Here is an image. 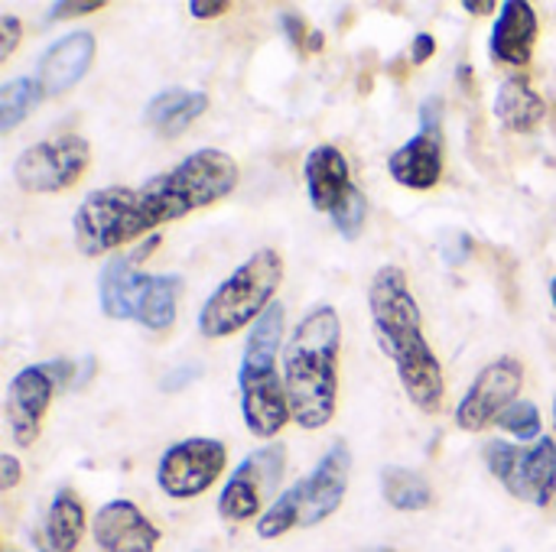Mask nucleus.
Here are the masks:
<instances>
[{"label": "nucleus", "mask_w": 556, "mask_h": 552, "mask_svg": "<svg viewBox=\"0 0 556 552\" xmlns=\"http://www.w3.org/2000/svg\"><path fill=\"white\" fill-rule=\"evenodd\" d=\"M23 36V23L13 13H0V62H7Z\"/></svg>", "instance_id": "nucleus-26"}, {"label": "nucleus", "mask_w": 556, "mask_h": 552, "mask_svg": "<svg viewBox=\"0 0 556 552\" xmlns=\"http://www.w3.org/2000/svg\"><path fill=\"white\" fill-rule=\"evenodd\" d=\"M283 342V306L274 303L254 325L241 351L238 368V394H241V416L251 436L274 439L293 420L283 374L277 371V355Z\"/></svg>", "instance_id": "nucleus-5"}, {"label": "nucleus", "mask_w": 556, "mask_h": 552, "mask_svg": "<svg viewBox=\"0 0 556 552\" xmlns=\"http://www.w3.org/2000/svg\"><path fill=\"white\" fill-rule=\"evenodd\" d=\"M42 88L36 78H10L0 88V133H10L20 120H26V114L42 101Z\"/></svg>", "instance_id": "nucleus-23"}, {"label": "nucleus", "mask_w": 556, "mask_h": 552, "mask_svg": "<svg viewBox=\"0 0 556 552\" xmlns=\"http://www.w3.org/2000/svg\"><path fill=\"white\" fill-rule=\"evenodd\" d=\"M94 62V36L88 29H75L62 39H55L42 55H39V65H36V81L42 88V94L49 98H59L65 94L68 88H75L85 72L91 68Z\"/></svg>", "instance_id": "nucleus-17"}, {"label": "nucleus", "mask_w": 556, "mask_h": 552, "mask_svg": "<svg viewBox=\"0 0 556 552\" xmlns=\"http://www.w3.org/2000/svg\"><path fill=\"white\" fill-rule=\"evenodd\" d=\"M238 163L222 150H195L182 163L156 172L137 189L108 185L81 198L72 231L75 247L85 257L111 254L169 221H179L199 208L218 205L238 189Z\"/></svg>", "instance_id": "nucleus-1"}, {"label": "nucleus", "mask_w": 556, "mask_h": 552, "mask_svg": "<svg viewBox=\"0 0 556 552\" xmlns=\"http://www.w3.org/2000/svg\"><path fill=\"white\" fill-rule=\"evenodd\" d=\"M46 543L52 552H75L85 534V508L72 491H59L46 511Z\"/></svg>", "instance_id": "nucleus-21"}, {"label": "nucleus", "mask_w": 556, "mask_h": 552, "mask_svg": "<svg viewBox=\"0 0 556 552\" xmlns=\"http://www.w3.org/2000/svg\"><path fill=\"white\" fill-rule=\"evenodd\" d=\"M52 394H55V381L46 371V364H33L23 368L10 387H7V400H3V416H7V429L10 439L20 449H29L46 423V413L52 407Z\"/></svg>", "instance_id": "nucleus-15"}, {"label": "nucleus", "mask_w": 556, "mask_h": 552, "mask_svg": "<svg viewBox=\"0 0 556 552\" xmlns=\"http://www.w3.org/2000/svg\"><path fill=\"white\" fill-rule=\"evenodd\" d=\"M378 552H391V550H378Z\"/></svg>", "instance_id": "nucleus-35"}, {"label": "nucleus", "mask_w": 556, "mask_h": 552, "mask_svg": "<svg viewBox=\"0 0 556 552\" xmlns=\"http://www.w3.org/2000/svg\"><path fill=\"white\" fill-rule=\"evenodd\" d=\"M495 426L505 429V433H511V436L521 439V442H538V439H541V410H538L531 400H518V403H511V407L498 416Z\"/></svg>", "instance_id": "nucleus-24"}, {"label": "nucleus", "mask_w": 556, "mask_h": 552, "mask_svg": "<svg viewBox=\"0 0 556 552\" xmlns=\"http://www.w3.org/2000/svg\"><path fill=\"white\" fill-rule=\"evenodd\" d=\"M7 552H13V550H7Z\"/></svg>", "instance_id": "nucleus-36"}, {"label": "nucleus", "mask_w": 556, "mask_h": 552, "mask_svg": "<svg viewBox=\"0 0 556 552\" xmlns=\"http://www.w3.org/2000/svg\"><path fill=\"white\" fill-rule=\"evenodd\" d=\"M208 111V94L205 91H182V88H166L160 91L147 111L143 120L147 127H153L163 137H179L195 117H202Z\"/></svg>", "instance_id": "nucleus-20"}, {"label": "nucleus", "mask_w": 556, "mask_h": 552, "mask_svg": "<svg viewBox=\"0 0 556 552\" xmlns=\"http://www.w3.org/2000/svg\"><path fill=\"white\" fill-rule=\"evenodd\" d=\"M228 10H231L228 0H192V3H189V13H192L195 20H218V16H225Z\"/></svg>", "instance_id": "nucleus-27"}, {"label": "nucleus", "mask_w": 556, "mask_h": 552, "mask_svg": "<svg viewBox=\"0 0 556 552\" xmlns=\"http://www.w3.org/2000/svg\"><path fill=\"white\" fill-rule=\"evenodd\" d=\"M160 234L147 238L137 251L117 254L104 264L98 277V299L101 312L114 322H140L150 332H166L176 322L179 296L186 290L182 277L163 273L150 277L140 270V264L156 251Z\"/></svg>", "instance_id": "nucleus-4"}, {"label": "nucleus", "mask_w": 556, "mask_h": 552, "mask_svg": "<svg viewBox=\"0 0 556 552\" xmlns=\"http://www.w3.org/2000/svg\"><path fill=\"white\" fill-rule=\"evenodd\" d=\"M283 462H287V452L283 446H267L254 455H248L238 472L231 475V482L225 485L222 498H218V514L228 521V524H244L251 517L261 514V501L264 495L280 482L283 475Z\"/></svg>", "instance_id": "nucleus-14"}, {"label": "nucleus", "mask_w": 556, "mask_h": 552, "mask_svg": "<svg viewBox=\"0 0 556 552\" xmlns=\"http://www.w3.org/2000/svg\"><path fill=\"white\" fill-rule=\"evenodd\" d=\"M91 537L104 552H156L160 547V530L134 501H108L91 521Z\"/></svg>", "instance_id": "nucleus-16"}, {"label": "nucleus", "mask_w": 556, "mask_h": 552, "mask_svg": "<svg viewBox=\"0 0 556 552\" xmlns=\"http://www.w3.org/2000/svg\"><path fill=\"white\" fill-rule=\"evenodd\" d=\"M228 452L218 439H182L169 446L156 465V485L173 501L205 495L225 472Z\"/></svg>", "instance_id": "nucleus-11"}, {"label": "nucleus", "mask_w": 556, "mask_h": 552, "mask_svg": "<svg viewBox=\"0 0 556 552\" xmlns=\"http://www.w3.org/2000/svg\"><path fill=\"white\" fill-rule=\"evenodd\" d=\"M554 429H556V397H554Z\"/></svg>", "instance_id": "nucleus-34"}, {"label": "nucleus", "mask_w": 556, "mask_h": 552, "mask_svg": "<svg viewBox=\"0 0 556 552\" xmlns=\"http://www.w3.org/2000/svg\"><path fill=\"white\" fill-rule=\"evenodd\" d=\"M20 475H23L20 462L13 455H0V488L3 491H13L20 485Z\"/></svg>", "instance_id": "nucleus-28"}, {"label": "nucleus", "mask_w": 556, "mask_h": 552, "mask_svg": "<svg viewBox=\"0 0 556 552\" xmlns=\"http://www.w3.org/2000/svg\"><path fill=\"white\" fill-rule=\"evenodd\" d=\"M437 52V39L430 36V33H420L417 39H414V49H410V62L414 65H424L430 55Z\"/></svg>", "instance_id": "nucleus-29"}, {"label": "nucleus", "mask_w": 556, "mask_h": 552, "mask_svg": "<svg viewBox=\"0 0 556 552\" xmlns=\"http://www.w3.org/2000/svg\"><path fill=\"white\" fill-rule=\"evenodd\" d=\"M283 29H287V36H290V42H296V46H306V23H303V16L300 13H283Z\"/></svg>", "instance_id": "nucleus-30"}, {"label": "nucleus", "mask_w": 556, "mask_h": 552, "mask_svg": "<svg viewBox=\"0 0 556 552\" xmlns=\"http://www.w3.org/2000/svg\"><path fill=\"white\" fill-rule=\"evenodd\" d=\"M349 475H352V452L349 442L339 439L329 446L323 462L293 488H287L257 521V537L261 540H277L290 534L293 527H316L329 521L349 491Z\"/></svg>", "instance_id": "nucleus-7"}, {"label": "nucleus", "mask_w": 556, "mask_h": 552, "mask_svg": "<svg viewBox=\"0 0 556 552\" xmlns=\"http://www.w3.org/2000/svg\"><path fill=\"white\" fill-rule=\"evenodd\" d=\"M371 325L381 351L391 358L407 400L424 413H440L446 374L424 335V312L401 267H381L368 286Z\"/></svg>", "instance_id": "nucleus-2"}, {"label": "nucleus", "mask_w": 556, "mask_h": 552, "mask_svg": "<svg viewBox=\"0 0 556 552\" xmlns=\"http://www.w3.org/2000/svg\"><path fill=\"white\" fill-rule=\"evenodd\" d=\"M551 299H554V309H556V277L551 280Z\"/></svg>", "instance_id": "nucleus-33"}, {"label": "nucleus", "mask_w": 556, "mask_h": 552, "mask_svg": "<svg viewBox=\"0 0 556 552\" xmlns=\"http://www.w3.org/2000/svg\"><path fill=\"white\" fill-rule=\"evenodd\" d=\"M381 495L394 511H404V514L427 511L433 501V488L427 485V478L410 468H397V465L381 472Z\"/></svg>", "instance_id": "nucleus-22"}, {"label": "nucleus", "mask_w": 556, "mask_h": 552, "mask_svg": "<svg viewBox=\"0 0 556 552\" xmlns=\"http://www.w3.org/2000/svg\"><path fill=\"white\" fill-rule=\"evenodd\" d=\"M495 117L511 133H531L547 117V101L534 91V85L525 75H511L502 81L495 94Z\"/></svg>", "instance_id": "nucleus-19"}, {"label": "nucleus", "mask_w": 556, "mask_h": 552, "mask_svg": "<svg viewBox=\"0 0 556 552\" xmlns=\"http://www.w3.org/2000/svg\"><path fill=\"white\" fill-rule=\"evenodd\" d=\"M463 10H466L469 16H489V13H495V3H492V0H466Z\"/></svg>", "instance_id": "nucleus-31"}, {"label": "nucleus", "mask_w": 556, "mask_h": 552, "mask_svg": "<svg viewBox=\"0 0 556 552\" xmlns=\"http://www.w3.org/2000/svg\"><path fill=\"white\" fill-rule=\"evenodd\" d=\"M303 176H306L309 205L329 215L342 238L355 241L365 228L368 202H365V192L352 182L345 153L329 143L313 146L303 159Z\"/></svg>", "instance_id": "nucleus-8"}, {"label": "nucleus", "mask_w": 556, "mask_h": 552, "mask_svg": "<svg viewBox=\"0 0 556 552\" xmlns=\"http://www.w3.org/2000/svg\"><path fill=\"white\" fill-rule=\"evenodd\" d=\"M283 257L274 247L254 251L199 309V335L202 338H228L248 325H254L270 306L283 283Z\"/></svg>", "instance_id": "nucleus-6"}, {"label": "nucleus", "mask_w": 556, "mask_h": 552, "mask_svg": "<svg viewBox=\"0 0 556 552\" xmlns=\"http://www.w3.org/2000/svg\"><path fill=\"white\" fill-rule=\"evenodd\" d=\"M342 319L332 306H316L300 319L283 345V387L293 423L306 433L323 429L339 410Z\"/></svg>", "instance_id": "nucleus-3"}, {"label": "nucleus", "mask_w": 556, "mask_h": 552, "mask_svg": "<svg viewBox=\"0 0 556 552\" xmlns=\"http://www.w3.org/2000/svg\"><path fill=\"white\" fill-rule=\"evenodd\" d=\"M485 465L505 485L511 498L534 504V508H547L554 501L556 442L551 436H541L528 449L495 439L485 446Z\"/></svg>", "instance_id": "nucleus-9"}, {"label": "nucleus", "mask_w": 556, "mask_h": 552, "mask_svg": "<svg viewBox=\"0 0 556 552\" xmlns=\"http://www.w3.org/2000/svg\"><path fill=\"white\" fill-rule=\"evenodd\" d=\"M538 42V13L528 0H505L492 29V59L511 68H525L531 62Z\"/></svg>", "instance_id": "nucleus-18"}, {"label": "nucleus", "mask_w": 556, "mask_h": 552, "mask_svg": "<svg viewBox=\"0 0 556 552\" xmlns=\"http://www.w3.org/2000/svg\"><path fill=\"white\" fill-rule=\"evenodd\" d=\"M323 39H326V36L316 29V33H309V36H306V46H303V49H306V52H319V49H323Z\"/></svg>", "instance_id": "nucleus-32"}, {"label": "nucleus", "mask_w": 556, "mask_h": 552, "mask_svg": "<svg viewBox=\"0 0 556 552\" xmlns=\"http://www.w3.org/2000/svg\"><path fill=\"white\" fill-rule=\"evenodd\" d=\"M91 166V146L78 133H59L26 146L13 163V182L29 195L72 189Z\"/></svg>", "instance_id": "nucleus-10"}, {"label": "nucleus", "mask_w": 556, "mask_h": 552, "mask_svg": "<svg viewBox=\"0 0 556 552\" xmlns=\"http://www.w3.org/2000/svg\"><path fill=\"white\" fill-rule=\"evenodd\" d=\"M525 387V364L511 355L485 364L466 397L456 407V426L466 433H482L485 426L498 423V416L518 403V394Z\"/></svg>", "instance_id": "nucleus-12"}, {"label": "nucleus", "mask_w": 556, "mask_h": 552, "mask_svg": "<svg viewBox=\"0 0 556 552\" xmlns=\"http://www.w3.org/2000/svg\"><path fill=\"white\" fill-rule=\"evenodd\" d=\"M104 10V0H62L49 7V20H72V16H85V13H98Z\"/></svg>", "instance_id": "nucleus-25"}, {"label": "nucleus", "mask_w": 556, "mask_h": 552, "mask_svg": "<svg viewBox=\"0 0 556 552\" xmlns=\"http://www.w3.org/2000/svg\"><path fill=\"white\" fill-rule=\"evenodd\" d=\"M388 172L404 185L427 192L443 179V104L437 98L420 107V130L388 156Z\"/></svg>", "instance_id": "nucleus-13"}]
</instances>
